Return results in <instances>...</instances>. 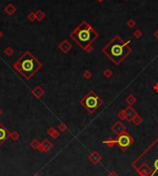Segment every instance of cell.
Returning a JSON list of instances; mask_svg holds the SVG:
<instances>
[{
  "label": "cell",
  "mask_w": 158,
  "mask_h": 176,
  "mask_svg": "<svg viewBox=\"0 0 158 176\" xmlns=\"http://www.w3.org/2000/svg\"><path fill=\"white\" fill-rule=\"evenodd\" d=\"M15 68L26 78H30L41 68V64L30 53L26 52L15 64Z\"/></svg>",
  "instance_id": "cell-3"
},
{
  "label": "cell",
  "mask_w": 158,
  "mask_h": 176,
  "mask_svg": "<svg viewBox=\"0 0 158 176\" xmlns=\"http://www.w3.org/2000/svg\"><path fill=\"white\" fill-rule=\"evenodd\" d=\"M89 160L92 161L93 164H97V163L102 160V156H101L97 151H93V152L90 155Z\"/></svg>",
  "instance_id": "cell-8"
},
{
  "label": "cell",
  "mask_w": 158,
  "mask_h": 176,
  "mask_svg": "<svg viewBox=\"0 0 158 176\" xmlns=\"http://www.w3.org/2000/svg\"><path fill=\"white\" fill-rule=\"evenodd\" d=\"M59 47H60V49H61V50H62L64 53H68L69 50L71 49L72 45H71L69 41L66 40V41H64L63 42L60 44V46H59Z\"/></svg>",
  "instance_id": "cell-11"
},
{
  "label": "cell",
  "mask_w": 158,
  "mask_h": 176,
  "mask_svg": "<svg viewBox=\"0 0 158 176\" xmlns=\"http://www.w3.org/2000/svg\"><path fill=\"white\" fill-rule=\"evenodd\" d=\"M153 88H154V90H155V91H157L158 92V83L155 85V86H154V87H153Z\"/></svg>",
  "instance_id": "cell-21"
},
{
  "label": "cell",
  "mask_w": 158,
  "mask_h": 176,
  "mask_svg": "<svg viewBox=\"0 0 158 176\" xmlns=\"http://www.w3.org/2000/svg\"><path fill=\"white\" fill-rule=\"evenodd\" d=\"M116 144L118 145L119 149L121 150H126L127 149H129L132 145L133 141H134L133 138H132V136L127 131L117 135V137H116Z\"/></svg>",
  "instance_id": "cell-5"
},
{
  "label": "cell",
  "mask_w": 158,
  "mask_h": 176,
  "mask_svg": "<svg viewBox=\"0 0 158 176\" xmlns=\"http://www.w3.org/2000/svg\"><path fill=\"white\" fill-rule=\"evenodd\" d=\"M98 37V33L86 21H82L70 33V38L86 53L93 52V43Z\"/></svg>",
  "instance_id": "cell-2"
},
{
  "label": "cell",
  "mask_w": 158,
  "mask_h": 176,
  "mask_svg": "<svg viewBox=\"0 0 158 176\" xmlns=\"http://www.w3.org/2000/svg\"><path fill=\"white\" fill-rule=\"evenodd\" d=\"M113 71L111 70L110 68H106L105 71H104V76H105V78H110L112 76H113Z\"/></svg>",
  "instance_id": "cell-15"
},
{
  "label": "cell",
  "mask_w": 158,
  "mask_h": 176,
  "mask_svg": "<svg viewBox=\"0 0 158 176\" xmlns=\"http://www.w3.org/2000/svg\"><path fill=\"white\" fill-rule=\"evenodd\" d=\"M104 144H106L109 148H112L113 146L116 144V138H112V137H109L107 140L104 141Z\"/></svg>",
  "instance_id": "cell-12"
},
{
  "label": "cell",
  "mask_w": 158,
  "mask_h": 176,
  "mask_svg": "<svg viewBox=\"0 0 158 176\" xmlns=\"http://www.w3.org/2000/svg\"><path fill=\"white\" fill-rule=\"evenodd\" d=\"M134 25H135V22H134L133 20H129L128 21V26L129 27V28H133Z\"/></svg>",
  "instance_id": "cell-18"
},
{
  "label": "cell",
  "mask_w": 158,
  "mask_h": 176,
  "mask_svg": "<svg viewBox=\"0 0 158 176\" xmlns=\"http://www.w3.org/2000/svg\"><path fill=\"white\" fill-rule=\"evenodd\" d=\"M153 35H154V37H155V38H157V39H158V31H154V33H153Z\"/></svg>",
  "instance_id": "cell-20"
},
{
  "label": "cell",
  "mask_w": 158,
  "mask_h": 176,
  "mask_svg": "<svg viewBox=\"0 0 158 176\" xmlns=\"http://www.w3.org/2000/svg\"><path fill=\"white\" fill-rule=\"evenodd\" d=\"M111 130L116 134V135H120L122 133L126 132L127 131V127L126 125L122 123L121 121H117L115 124L111 126Z\"/></svg>",
  "instance_id": "cell-6"
},
{
  "label": "cell",
  "mask_w": 158,
  "mask_h": 176,
  "mask_svg": "<svg viewBox=\"0 0 158 176\" xmlns=\"http://www.w3.org/2000/svg\"><path fill=\"white\" fill-rule=\"evenodd\" d=\"M97 1H99V2H102V1H103V0H97Z\"/></svg>",
  "instance_id": "cell-22"
},
{
  "label": "cell",
  "mask_w": 158,
  "mask_h": 176,
  "mask_svg": "<svg viewBox=\"0 0 158 176\" xmlns=\"http://www.w3.org/2000/svg\"><path fill=\"white\" fill-rule=\"evenodd\" d=\"M103 100L95 93L93 90H90L83 98L80 100V104L83 106L89 114H94L95 112L103 105Z\"/></svg>",
  "instance_id": "cell-4"
},
{
  "label": "cell",
  "mask_w": 158,
  "mask_h": 176,
  "mask_svg": "<svg viewBox=\"0 0 158 176\" xmlns=\"http://www.w3.org/2000/svg\"><path fill=\"white\" fill-rule=\"evenodd\" d=\"M125 113H126V121L128 122H132V120L138 115L136 110L132 106H129V105L127 108H125Z\"/></svg>",
  "instance_id": "cell-7"
},
{
  "label": "cell",
  "mask_w": 158,
  "mask_h": 176,
  "mask_svg": "<svg viewBox=\"0 0 158 176\" xmlns=\"http://www.w3.org/2000/svg\"><path fill=\"white\" fill-rule=\"evenodd\" d=\"M126 1H127V0H126Z\"/></svg>",
  "instance_id": "cell-24"
},
{
  "label": "cell",
  "mask_w": 158,
  "mask_h": 176,
  "mask_svg": "<svg viewBox=\"0 0 158 176\" xmlns=\"http://www.w3.org/2000/svg\"><path fill=\"white\" fill-rule=\"evenodd\" d=\"M125 102H126L127 103H128V105L129 106H133L134 104L137 102V98L133 95V94H130V95H129L128 97L126 98V100H125Z\"/></svg>",
  "instance_id": "cell-10"
},
{
  "label": "cell",
  "mask_w": 158,
  "mask_h": 176,
  "mask_svg": "<svg viewBox=\"0 0 158 176\" xmlns=\"http://www.w3.org/2000/svg\"><path fill=\"white\" fill-rule=\"evenodd\" d=\"M157 127H158V125H157Z\"/></svg>",
  "instance_id": "cell-23"
},
{
  "label": "cell",
  "mask_w": 158,
  "mask_h": 176,
  "mask_svg": "<svg viewBox=\"0 0 158 176\" xmlns=\"http://www.w3.org/2000/svg\"><path fill=\"white\" fill-rule=\"evenodd\" d=\"M83 77H84V78H86V79H90V78L93 77V74H92V72H90L89 70H86V71H84V73H83Z\"/></svg>",
  "instance_id": "cell-17"
},
{
  "label": "cell",
  "mask_w": 158,
  "mask_h": 176,
  "mask_svg": "<svg viewBox=\"0 0 158 176\" xmlns=\"http://www.w3.org/2000/svg\"><path fill=\"white\" fill-rule=\"evenodd\" d=\"M129 42V41H124L118 35H116L102 49V52L116 66H118L132 53Z\"/></svg>",
  "instance_id": "cell-1"
},
{
  "label": "cell",
  "mask_w": 158,
  "mask_h": 176,
  "mask_svg": "<svg viewBox=\"0 0 158 176\" xmlns=\"http://www.w3.org/2000/svg\"><path fill=\"white\" fill-rule=\"evenodd\" d=\"M142 33L140 30H136V31L133 32V36L135 37L136 39H140V38L142 37Z\"/></svg>",
  "instance_id": "cell-16"
},
{
  "label": "cell",
  "mask_w": 158,
  "mask_h": 176,
  "mask_svg": "<svg viewBox=\"0 0 158 176\" xmlns=\"http://www.w3.org/2000/svg\"><path fill=\"white\" fill-rule=\"evenodd\" d=\"M142 122H143V118H142L139 114H138L137 116L134 118V119L132 120V123L135 124V125H140V124H142Z\"/></svg>",
  "instance_id": "cell-13"
},
{
  "label": "cell",
  "mask_w": 158,
  "mask_h": 176,
  "mask_svg": "<svg viewBox=\"0 0 158 176\" xmlns=\"http://www.w3.org/2000/svg\"><path fill=\"white\" fill-rule=\"evenodd\" d=\"M117 117L121 120V121L126 120V113H125V109H123V110L119 111V112L117 113Z\"/></svg>",
  "instance_id": "cell-14"
},
{
  "label": "cell",
  "mask_w": 158,
  "mask_h": 176,
  "mask_svg": "<svg viewBox=\"0 0 158 176\" xmlns=\"http://www.w3.org/2000/svg\"><path fill=\"white\" fill-rule=\"evenodd\" d=\"M7 136H8V132H7V130L6 129L3 125L0 124V144H1L2 142H4V141L7 138Z\"/></svg>",
  "instance_id": "cell-9"
},
{
  "label": "cell",
  "mask_w": 158,
  "mask_h": 176,
  "mask_svg": "<svg viewBox=\"0 0 158 176\" xmlns=\"http://www.w3.org/2000/svg\"><path fill=\"white\" fill-rule=\"evenodd\" d=\"M108 176H118V175L116 174L115 171H112V172H110V173H109V175H108Z\"/></svg>",
  "instance_id": "cell-19"
}]
</instances>
